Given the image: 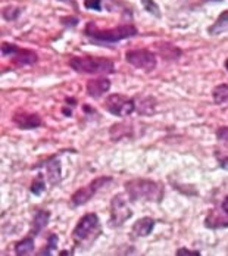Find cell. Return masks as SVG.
<instances>
[{"label":"cell","instance_id":"cell-1","mask_svg":"<svg viewBox=\"0 0 228 256\" xmlns=\"http://www.w3.org/2000/svg\"><path fill=\"white\" fill-rule=\"evenodd\" d=\"M100 221L96 214L84 215L72 231V240L76 249H88L100 234Z\"/></svg>","mask_w":228,"mask_h":256},{"label":"cell","instance_id":"cell-2","mask_svg":"<svg viewBox=\"0 0 228 256\" xmlns=\"http://www.w3.org/2000/svg\"><path fill=\"white\" fill-rule=\"evenodd\" d=\"M126 192L132 202H160L164 196L162 187L152 180H131L126 182Z\"/></svg>","mask_w":228,"mask_h":256},{"label":"cell","instance_id":"cell-3","mask_svg":"<svg viewBox=\"0 0 228 256\" xmlns=\"http://www.w3.org/2000/svg\"><path fill=\"white\" fill-rule=\"evenodd\" d=\"M137 28L132 24L115 26L110 30H102L94 22H88L86 26V36L92 40H98L103 43H116L121 40H127L134 36H137Z\"/></svg>","mask_w":228,"mask_h":256},{"label":"cell","instance_id":"cell-4","mask_svg":"<svg viewBox=\"0 0 228 256\" xmlns=\"http://www.w3.org/2000/svg\"><path fill=\"white\" fill-rule=\"evenodd\" d=\"M70 66L78 74H114L115 64L108 58L94 56H72L70 59Z\"/></svg>","mask_w":228,"mask_h":256},{"label":"cell","instance_id":"cell-5","mask_svg":"<svg viewBox=\"0 0 228 256\" xmlns=\"http://www.w3.org/2000/svg\"><path fill=\"white\" fill-rule=\"evenodd\" d=\"M126 59L130 65H132L134 68L143 70L146 72H150L156 68L158 65V59L156 54L153 52L148 49H134V50H128L126 53Z\"/></svg>","mask_w":228,"mask_h":256},{"label":"cell","instance_id":"cell-6","mask_svg":"<svg viewBox=\"0 0 228 256\" xmlns=\"http://www.w3.org/2000/svg\"><path fill=\"white\" fill-rule=\"evenodd\" d=\"M104 108L115 116L124 118L134 112L136 103L124 94H109L104 100Z\"/></svg>","mask_w":228,"mask_h":256},{"label":"cell","instance_id":"cell-7","mask_svg":"<svg viewBox=\"0 0 228 256\" xmlns=\"http://www.w3.org/2000/svg\"><path fill=\"white\" fill-rule=\"evenodd\" d=\"M110 180H112L110 177H99V178L93 180L88 186L76 190V193L72 194V198H71V204L74 206H81L87 204L104 184L110 182Z\"/></svg>","mask_w":228,"mask_h":256},{"label":"cell","instance_id":"cell-8","mask_svg":"<svg viewBox=\"0 0 228 256\" xmlns=\"http://www.w3.org/2000/svg\"><path fill=\"white\" fill-rule=\"evenodd\" d=\"M131 215H132V210L130 209L124 196L121 194L114 196L112 204H110V226L112 227L122 226L127 220L131 218Z\"/></svg>","mask_w":228,"mask_h":256},{"label":"cell","instance_id":"cell-9","mask_svg":"<svg viewBox=\"0 0 228 256\" xmlns=\"http://www.w3.org/2000/svg\"><path fill=\"white\" fill-rule=\"evenodd\" d=\"M2 53L3 56H12L14 62L16 65H32L38 60L37 53L32 50H26V49H21L15 44L10 43H2Z\"/></svg>","mask_w":228,"mask_h":256},{"label":"cell","instance_id":"cell-10","mask_svg":"<svg viewBox=\"0 0 228 256\" xmlns=\"http://www.w3.org/2000/svg\"><path fill=\"white\" fill-rule=\"evenodd\" d=\"M206 227L209 228H222L228 227V196L221 204V212H212L206 218Z\"/></svg>","mask_w":228,"mask_h":256},{"label":"cell","instance_id":"cell-11","mask_svg":"<svg viewBox=\"0 0 228 256\" xmlns=\"http://www.w3.org/2000/svg\"><path fill=\"white\" fill-rule=\"evenodd\" d=\"M14 122L22 130H34V128L42 126V118L37 114H30V112H24V110H18L14 115Z\"/></svg>","mask_w":228,"mask_h":256},{"label":"cell","instance_id":"cell-12","mask_svg":"<svg viewBox=\"0 0 228 256\" xmlns=\"http://www.w3.org/2000/svg\"><path fill=\"white\" fill-rule=\"evenodd\" d=\"M110 88V81L108 78H96V80H90L87 81V94L90 98L99 99L103 96L108 90Z\"/></svg>","mask_w":228,"mask_h":256},{"label":"cell","instance_id":"cell-13","mask_svg":"<svg viewBox=\"0 0 228 256\" xmlns=\"http://www.w3.org/2000/svg\"><path fill=\"white\" fill-rule=\"evenodd\" d=\"M153 227H154V221L152 218L146 216V218H142L138 221L134 222L132 226V234L136 237H146L152 232Z\"/></svg>","mask_w":228,"mask_h":256},{"label":"cell","instance_id":"cell-14","mask_svg":"<svg viewBox=\"0 0 228 256\" xmlns=\"http://www.w3.org/2000/svg\"><path fill=\"white\" fill-rule=\"evenodd\" d=\"M50 220V212L48 210H37L32 220V226H31V236L34 237V234H38L40 231L43 230L48 222Z\"/></svg>","mask_w":228,"mask_h":256},{"label":"cell","instance_id":"cell-15","mask_svg":"<svg viewBox=\"0 0 228 256\" xmlns=\"http://www.w3.org/2000/svg\"><path fill=\"white\" fill-rule=\"evenodd\" d=\"M208 31H209V34H212V36H220V34L228 31V10H224V12L218 16V20L215 21V24H212V26H209Z\"/></svg>","mask_w":228,"mask_h":256},{"label":"cell","instance_id":"cell-16","mask_svg":"<svg viewBox=\"0 0 228 256\" xmlns=\"http://www.w3.org/2000/svg\"><path fill=\"white\" fill-rule=\"evenodd\" d=\"M158 49H159V54L168 60H174V59H178L181 56V50L171 43H159Z\"/></svg>","mask_w":228,"mask_h":256},{"label":"cell","instance_id":"cell-17","mask_svg":"<svg viewBox=\"0 0 228 256\" xmlns=\"http://www.w3.org/2000/svg\"><path fill=\"white\" fill-rule=\"evenodd\" d=\"M48 178L50 181L52 186H54L60 181V164L54 158L48 160Z\"/></svg>","mask_w":228,"mask_h":256},{"label":"cell","instance_id":"cell-18","mask_svg":"<svg viewBox=\"0 0 228 256\" xmlns=\"http://www.w3.org/2000/svg\"><path fill=\"white\" fill-rule=\"evenodd\" d=\"M32 252H34V238H32V236L31 237H26V238L18 242L15 244V254L18 256L30 255Z\"/></svg>","mask_w":228,"mask_h":256},{"label":"cell","instance_id":"cell-19","mask_svg":"<svg viewBox=\"0 0 228 256\" xmlns=\"http://www.w3.org/2000/svg\"><path fill=\"white\" fill-rule=\"evenodd\" d=\"M212 98L216 104H222L228 103V84H220L214 88L212 92Z\"/></svg>","mask_w":228,"mask_h":256},{"label":"cell","instance_id":"cell-20","mask_svg":"<svg viewBox=\"0 0 228 256\" xmlns=\"http://www.w3.org/2000/svg\"><path fill=\"white\" fill-rule=\"evenodd\" d=\"M142 6L144 8L146 12H149L153 16H156V18L160 16V9H159L158 3L154 0H142Z\"/></svg>","mask_w":228,"mask_h":256},{"label":"cell","instance_id":"cell-21","mask_svg":"<svg viewBox=\"0 0 228 256\" xmlns=\"http://www.w3.org/2000/svg\"><path fill=\"white\" fill-rule=\"evenodd\" d=\"M44 188H46V182H44L43 176L40 174V176H37V178H36V181L31 186V193L36 194V196H40L44 192Z\"/></svg>","mask_w":228,"mask_h":256},{"label":"cell","instance_id":"cell-22","mask_svg":"<svg viewBox=\"0 0 228 256\" xmlns=\"http://www.w3.org/2000/svg\"><path fill=\"white\" fill-rule=\"evenodd\" d=\"M216 138H218L220 143H222V144L228 149V127L218 128V131H216Z\"/></svg>","mask_w":228,"mask_h":256},{"label":"cell","instance_id":"cell-23","mask_svg":"<svg viewBox=\"0 0 228 256\" xmlns=\"http://www.w3.org/2000/svg\"><path fill=\"white\" fill-rule=\"evenodd\" d=\"M56 244H58V237H56L54 234H52L50 237H49V244H48V249L42 250L38 255H52V250L56 248Z\"/></svg>","mask_w":228,"mask_h":256},{"label":"cell","instance_id":"cell-24","mask_svg":"<svg viewBox=\"0 0 228 256\" xmlns=\"http://www.w3.org/2000/svg\"><path fill=\"white\" fill-rule=\"evenodd\" d=\"M84 6L87 9L102 10V0H84Z\"/></svg>","mask_w":228,"mask_h":256},{"label":"cell","instance_id":"cell-25","mask_svg":"<svg viewBox=\"0 0 228 256\" xmlns=\"http://www.w3.org/2000/svg\"><path fill=\"white\" fill-rule=\"evenodd\" d=\"M216 159H218V164H220V166L222 168V170H226L228 171V156H220V154H216Z\"/></svg>","mask_w":228,"mask_h":256},{"label":"cell","instance_id":"cell-26","mask_svg":"<svg viewBox=\"0 0 228 256\" xmlns=\"http://www.w3.org/2000/svg\"><path fill=\"white\" fill-rule=\"evenodd\" d=\"M177 255L199 256V255H200V252H194V250H188V249H184V248H181V249H178V250H177Z\"/></svg>","mask_w":228,"mask_h":256},{"label":"cell","instance_id":"cell-27","mask_svg":"<svg viewBox=\"0 0 228 256\" xmlns=\"http://www.w3.org/2000/svg\"><path fill=\"white\" fill-rule=\"evenodd\" d=\"M226 68H227V71H228V59L226 60Z\"/></svg>","mask_w":228,"mask_h":256},{"label":"cell","instance_id":"cell-28","mask_svg":"<svg viewBox=\"0 0 228 256\" xmlns=\"http://www.w3.org/2000/svg\"><path fill=\"white\" fill-rule=\"evenodd\" d=\"M215 2H220V0H215Z\"/></svg>","mask_w":228,"mask_h":256}]
</instances>
